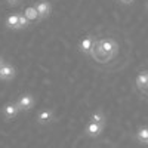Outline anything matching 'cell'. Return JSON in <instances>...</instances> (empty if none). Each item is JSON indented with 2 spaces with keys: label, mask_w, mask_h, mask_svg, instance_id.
Segmentation results:
<instances>
[{
  "label": "cell",
  "mask_w": 148,
  "mask_h": 148,
  "mask_svg": "<svg viewBox=\"0 0 148 148\" xmlns=\"http://www.w3.org/2000/svg\"><path fill=\"white\" fill-rule=\"evenodd\" d=\"M34 102H36V99L31 93H24L18 98V101L15 104H16L19 111H30L34 107Z\"/></svg>",
  "instance_id": "obj_1"
},
{
  "label": "cell",
  "mask_w": 148,
  "mask_h": 148,
  "mask_svg": "<svg viewBox=\"0 0 148 148\" xmlns=\"http://www.w3.org/2000/svg\"><path fill=\"white\" fill-rule=\"evenodd\" d=\"M96 47L99 49L101 52H104L105 55H114L117 51V45L111 40V39H102L99 43H96Z\"/></svg>",
  "instance_id": "obj_2"
},
{
  "label": "cell",
  "mask_w": 148,
  "mask_h": 148,
  "mask_svg": "<svg viewBox=\"0 0 148 148\" xmlns=\"http://www.w3.org/2000/svg\"><path fill=\"white\" fill-rule=\"evenodd\" d=\"M34 8L37 10V14H39L40 19L47 18L49 15H51V12H52V6H51V3H49L47 0H39V2L34 5Z\"/></svg>",
  "instance_id": "obj_3"
},
{
  "label": "cell",
  "mask_w": 148,
  "mask_h": 148,
  "mask_svg": "<svg viewBox=\"0 0 148 148\" xmlns=\"http://www.w3.org/2000/svg\"><path fill=\"white\" fill-rule=\"evenodd\" d=\"M2 114H3V117L6 120H14L19 114V110H18V107H16L15 102H8L2 108Z\"/></svg>",
  "instance_id": "obj_4"
},
{
  "label": "cell",
  "mask_w": 148,
  "mask_h": 148,
  "mask_svg": "<svg viewBox=\"0 0 148 148\" xmlns=\"http://www.w3.org/2000/svg\"><path fill=\"white\" fill-rule=\"evenodd\" d=\"M15 74H16V70L14 65H10L8 62H5L2 67H0V80H3V82H9L15 77Z\"/></svg>",
  "instance_id": "obj_5"
},
{
  "label": "cell",
  "mask_w": 148,
  "mask_h": 148,
  "mask_svg": "<svg viewBox=\"0 0 148 148\" xmlns=\"http://www.w3.org/2000/svg\"><path fill=\"white\" fill-rule=\"evenodd\" d=\"M55 119L53 116V111L52 110H42L39 114H37V123L39 125H49V123H52Z\"/></svg>",
  "instance_id": "obj_6"
},
{
  "label": "cell",
  "mask_w": 148,
  "mask_h": 148,
  "mask_svg": "<svg viewBox=\"0 0 148 148\" xmlns=\"http://www.w3.org/2000/svg\"><path fill=\"white\" fill-rule=\"evenodd\" d=\"M102 130H104V126L89 121V123H88V126H86V129H84V133L88 135V136L95 138V136H98V135H101V133H102Z\"/></svg>",
  "instance_id": "obj_7"
},
{
  "label": "cell",
  "mask_w": 148,
  "mask_h": 148,
  "mask_svg": "<svg viewBox=\"0 0 148 148\" xmlns=\"http://www.w3.org/2000/svg\"><path fill=\"white\" fill-rule=\"evenodd\" d=\"M135 83H136V88H138L142 93H147L148 74H147V71H145V70H144V71H141V73L138 74V77H136V80H135Z\"/></svg>",
  "instance_id": "obj_8"
},
{
  "label": "cell",
  "mask_w": 148,
  "mask_h": 148,
  "mask_svg": "<svg viewBox=\"0 0 148 148\" xmlns=\"http://www.w3.org/2000/svg\"><path fill=\"white\" fill-rule=\"evenodd\" d=\"M93 45H95L93 39L90 36H88V37H84V39H82V42L79 45V49H80L82 53H90L92 49H93Z\"/></svg>",
  "instance_id": "obj_9"
},
{
  "label": "cell",
  "mask_w": 148,
  "mask_h": 148,
  "mask_svg": "<svg viewBox=\"0 0 148 148\" xmlns=\"http://www.w3.org/2000/svg\"><path fill=\"white\" fill-rule=\"evenodd\" d=\"M22 15L25 16V19H27L28 22L40 21V16H39V14H37V10H36V8H34V6H27L25 9H24Z\"/></svg>",
  "instance_id": "obj_10"
},
{
  "label": "cell",
  "mask_w": 148,
  "mask_h": 148,
  "mask_svg": "<svg viewBox=\"0 0 148 148\" xmlns=\"http://www.w3.org/2000/svg\"><path fill=\"white\" fill-rule=\"evenodd\" d=\"M18 18H19V14H10V15H8L6 19H5L6 28H9V30H18Z\"/></svg>",
  "instance_id": "obj_11"
},
{
  "label": "cell",
  "mask_w": 148,
  "mask_h": 148,
  "mask_svg": "<svg viewBox=\"0 0 148 148\" xmlns=\"http://www.w3.org/2000/svg\"><path fill=\"white\" fill-rule=\"evenodd\" d=\"M90 121L92 123H96V125H101V126H105V121H107V117L102 111H95V113L90 114Z\"/></svg>",
  "instance_id": "obj_12"
},
{
  "label": "cell",
  "mask_w": 148,
  "mask_h": 148,
  "mask_svg": "<svg viewBox=\"0 0 148 148\" xmlns=\"http://www.w3.org/2000/svg\"><path fill=\"white\" fill-rule=\"evenodd\" d=\"M136 138H138V141L141 142V144H147V141H148V129L144 126V127H139L138 129V133H136Z\"/></svg>",
  "instance_id": "obj_13"
},
{
  "label": "cell",
  "mask_w": 148,
  "mask_h": 148,
  "mask_svg": "<svg viewBox=\"0 0 148 148\" xmlns=\"http://www.w3.org/2000/svg\"><path fill=\"white\" fill-rule=\"evenodd\" d=\"M30 25V22L25 19L22 14H19V18H18V30H22V28H27Z\"/></svg>",
  "instance_id": "obj_14"
},
{
  "label": "cell",
  "mask_w": 148,
  "mask_h": 148,
  "mask_svg": "<svg viewBox=\"0 0 148 148\" xmlns=\"http://www.w3.org/2000/svg\"><path fill=\"white\" fill-rule=\"evenodd\" d=\"M21 3V0H6V5L8 6H16Z\"/></svg>",
  "instance_id": "obj_15"
},
{
  "label": "cell",
  "mask_w": 148,
  "mask_h": 148,
  "mask_svg": "<svg viewBox=\"0 0 148 148\" xmlns=\"http://www.w3.org/2000/svg\"><path fill=\"white\" fill-rule=\"evenodd\" d=\"M119 2H120L121 5H132L135 0H119Z\"/></svg>",
  "instance_id": "obj_16"
},
{
  "label": "cell",
  "mask_w": 148,
  "mask_h": 148,
  "mask_svg": "<svg viewBox=\"0 0 148 148\" xmlns=\"http://www.w3.org/2000/svg\"><path fill=\"white\" fill-rule=\"evenodd\" d=\"M5 62H6V61H5V58H3L2 55H0V67H2V65H3Z\"/></svg>",
  "instance_id": "obj_17"
}]
</instances>
